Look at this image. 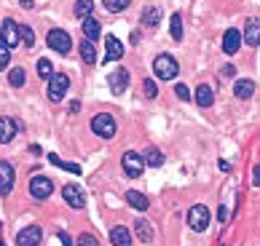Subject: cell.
<instances>
[{
    "mask_svg": "<svg viewBox=\"0 0 260 246\" xmlns=\"http://www.w3.org/2000/svg\"><path fill=\"white\" fill-rule=\"evenodd\" d=\"M252 91H255L252 80H236V86H234L236 99H249V97H252Z\"/></svg>",
    "mask_w": 260,
    "mask_h": 246,
    "instance_id": "obj_22",
    "label": "cell"
},
{
    "mask_svg": "<svg viewBox=\"0 0 260 246\" xmlns=\"http://www.w3.org/2000/svg\"><path fill=\"white\" fill-rule=\"evenodd\" d=\"M81 59L86 64H97V49H94V40H89V37L81 43Z\"/></svg>",
    "mask_w": 260,
    "mask_h": 246,
    "instance_id": "obj_21",
    "label": "cell"
},
{
    "mask_svg": "<svg viewBox=\"0 0 260 246\" xmlns=\"http://www.w3.org/2000/svg\"><path fill=\"white\" fill-rule=\"evenodd\" d=\"M38 75H41L43 80H51L54 78V64L49 59H38Z\"/></svg>",
    "mask_w": 260,
    "mask_h": 246,
    "instance_id": "obj_26",
    "label": "cell"
},
{
    "mask_svg": "<svg viewBox=\"0 0 260 246\" xmlns=\"http://www.w3.org/2000/svg\"><path fill=\"white\" fill-rule=\"evenodd\" d=\"M252 174H255V177H252V185H255V187H260V166H255V169H252Z\"/></svg>",
    "mask_w": 260,
    "mask_h": 246,
    "instance_id": "obj_38",
    "label": "cell"
},
{
    "mask_svg": "<svg viewBox=\"0 0 260 246\" xmlns=\"http://www.w3.org/2000/svg\"><path fill=\"white\" fill-rule=\"evenodd\" d=\"M169 24H172V27H169L172 37H175V40H182V19H180V14L172 16V22H169Z\"/></svg>",
    "mask_w": 260,
    "mask_h": 246,
    "instance_id": "obj_30",
    "label": "cell"
},
{
    "mask_svg": "<svg viewBox=\"0 0 260 246\" xmlns=\"http://www.w3.org/2000/svg\"><path fill=\"white\" fill-rule=\"evenodd\" d=\"M244 43L247 46H257L260 43V19H249L244 27Z\"/></svg>",
    "mask_w": 260,
    "mask_h": 246,
    "instance_id": "obj_14",
    "label": "cell"
},
{
    "mask_svg": "<svg viewBox=\"0 0 260 246\" xmlns=\"http://www.w3.org/2000/svg\"><path fill=\"white\" fill-rule=\"evenodd\" d=\"M142 89H145V97H150V99H153V97H156V94H158V89H156V83H153L150 78H148L145 83H142Z\"/></svg>",
    "mask_w": 260,
    "mask_h": 246,
    "instance_id": "obj_36",
    "label": "cell"
},
{
    "mask_svg": "<svg viewBox=\"0 0 260 246\" xmlns=\"http://www.w3.org/2000/svg\"><path fill=\"white\" fill-rule=\"evenodd\" d=\"M137 235H140L142 243H150V241H153V230H150V225L142 220V217L137 220Z\"/></svg>",
    "mask_w": 260,
    "mask_h": 246,
    "instance_id": "obj_25",
    "label": "cell"
},
{
    "mask_svg": "<svg viewBox=\"0 0 260 246\" xmlns=\"http://www.w3.org/2000/svg\"><path fill=\"white\" fill-rule=\"evenodd\" d=\"M121 166H123V172H126V177H140L142 169H145V158L137 155V153H123Z\"/></svg>",
    "mask_w": 260,
    "mask_h": 246,
    "instance_id": "obj_6",
    "label": "cell"
},
{
    "mask_svg": "<svg viewBox=\"0 0 260 246\" xmlns=\"http://www.w3.org/2000/svg\"><path fill=\"white\" fill-rule=\"evenodd\" d=\"M153 70H156V75L161 80H175L177 78V62H175V56H169V54H161L156 56V62H153Z\"/></svg>",
    "mask_w": 260,
    "mask_h": 246,
    "instance_id": "obj_1",
    "label": "cell"
},
{
    "mask_svg": "<svg viewBox=\"0 0 260 246\" xmlns=\"http://www.w3.org/2000/svg\"><path fill=\"white\" fill-rule=\"evenodd\" d=\"M239 46H242V32L234 30V27H231V30H225V35H223V51L231 56V54L239 51Z\"/></svg>",
    "mask_w": 260,
    "mask_h": 246,
    "instance_id": "obj_13",
    "label": "cell"
},
{
    "mask_svg": "<svg viewBox=\"0 0 260 246\" xmlns=\"http://www.w3.org/2000/svg\"><path fill=\"white\" fill-rule=\"evenodd\" d=\"M54 190V185H51V179L49 177H32V182H30V193L38 198V201H43V198H49Z\"/></svg>",
    "mask_w": 260,
    "mask_h": 246,
    "instance_id": "obj_8",
    "label": "cell"
},
{
    "mask_svg": "<svg viewBox=\"0 0 260 246\" xmlns=\"http://www.w3.org/2000/svg\"><path fill=\"white\" fill-rule=\"evenodd\" d=\"M105 3V8H108L110 14H118V11H123V8H126L132 0H102Z\"/></svg>",
    "mask_w": 260,
    "mask_h": 246,
    "instance_id": "obj_32",
    "label": "cell"
},
{
    "mask_svg": "<svg viewBox=\"0 0 260 246\" xmlns=\"http://www.w3.org/2000/svg\"><path fill=\"white\" fill-rule=\"evenodd\" d=\"M217 222H220V225L228 222V209H225V206H220V209H217Z\"/></svg>",
    "mask_w": 260,
    "mask_h": 246,
    "instance_id": "obj_37",
    "label": "cell"
},
{
    "mask_svg": "<svg viewBox=\"0 0 260 246\" xmlns=\"http://www.w3.org/2000/svg\"><path fill=\"white\" fill-rule=\"evenodd\" d=\"M67 89H70V78L64 72H54V78L49 80V99L51 102H62Z\"/></svg>",
    "mask_w": 260,
    "mask_h": 246,
    "instance_id": "obj_4",
    "label": "cell"
},
{
    "mask_svg": "<svg viewBox=\"0 0 260 246\" xmlns=\"http://www.w3.org/2000/svg\"><path fill=\"white\" fill-rule=\"evenodd\" d=\"M161 22V8H145L142 14V27H156Z\"/></svg>",
    "mask_w": 260,
    "mask_h": 246,
    "instance_id": "obj_24",
    "label": "cell"
},
{
    "mask_svg": "<svg viewBox=\"0 0 260 246\" xmlns=\"http://www.w3.org/2000/svg\"><path fill=\"white\" fill-rule=\"evenodd\" d=\"M110 241H113V246H132V233L123 225H118V228L110 230Z\"/></svg>",
    "mask_w": 260,
    "mask_h": 246,
    "instance_id": "obj_16",
    "label": "cell"
},
{
    "mask_svg": "<svg viewBox=\"0 0 260 246\" xmlns=\"http://www.w3.org/2000/svg\"><path fill=\"white\" fill-rule=\"evenodd\" d=\"M126 203L134 206L137 212H148V206H150L148 198L142 195V193H137V190H129V193H126Z\"/></svg>",
    "mask_w": 260,
    "mask_h": 246,
    "instance_id": "obj_18",
    "label": "cell"
},
{
    "mask_svg": "<svg viewBox=\"0 0 260 246\" xmlns=\"http://www.w3.org/2000/svg\"><path fill=\"white\" fill-rule=\"evenodd\" d=\"M145 163L148 166H161L164 163V155H161V150H156V147H150V150H145Z\"/></svg>",
    "mask_w": 260,
    "mask_h": 246,
    "instance_id": "obj_27",
    "label": "cell"
},
{
    "mask_svg": "<svg viewBox=\"0 0 260 246\" xmlns=\"http://www.w3.org/2000/svg\"><path fill=\"white\" fill-rule=\"evenodd\" d=\"M24 70L22 67H11V72H8V80H11V86L14 89H19V86H24Z\"/></svg>",
    "mask_w": 260,
    "mask_h": 246,
    "instance_id": "obj_29",
    "label": "cell"
},
{
    "mask_svg": "<svg viewBox=\"0 0 260 246\" xmlns=\"http://www.w3.org/2000/svg\"><path fill=\"white\" fill-rule=\"evenodd\" d=\"M78 246H100V241H97V238H94V235H91V233H83V235H81V238H78Z\"/></svg>",
    "mask_w": 260,
    "mask_h": 246,
    "instance_id": "obj_34",
    "label": "cell"
},
{
    "mask_svg": "<svg viewBox=\"0 0 260 246\" xmlns=\"http://www.w3.org/2000/svg\"><path fill=\"white\" fill-rule=\"evenodd\" d=\"M8 62H11V49L6 43H0V70H6Z\"/></svg>",
    "mask_w": 260,
    "mask_h": 246,
    "instance_id": "obj_33",
    "label": "cell"
},
{
    "mask_svg": "<svg viewBox=\"0 0 260 246\" xmlns=\"http://www.w3.org/2000/svg\"><path fill=\"white\" fill-rule=\"evenodd\" d=\"M0 37H3V43L8 46V49H14V46H19V40H22V35H19V24L14 22V19H6V22L0 24Z\"/></svg>",
    "mask_w": 260,
    "mask_h": 246,
    "instance_id": "obj_7",
    "label": "cell"
},
{
    "mask_svg": "<svg viewBox=\"0 0 260 246\" xmlns=\"http://www.w3.org/2000/svg\"><path fill=\"white\" fill-rule=\"evenodd\" d=\"M59 238H62L64 246H73V241H70V235H67V233H59Z\"/></svg>",
    "mask_w": 260,
    "mask_h": 246,
    "instance_id": "obj_39",
    "label": "cell"
},
{
    "mask_svg": "<svg viewBox=\"0 0 260 246\" xmlns=\"http://www.w3.org/2000/svg\"><path fill=\"white\" fill-rule=\"evenodd\" d=\"M105 49H108V56H105L108 62H115V59H121V56H123V46H121L118 37H113V35L105 40Z\"/></svg>",
    "mask_w": 260,
    "mask_h": 246,
    "instance_id": "obj_15",
    "label": "cell"
},
{
    "mask_svg": "<svg viewBox=\"0 0 260 246\" xmlns=\"http://www.w3.org/2000/svg\"><path fill=\"white\" fill-rule=\"evenodd\" d=\"M108 83H110V89H113V94H123L129 89V72L123 70V67H115L113 72H110V78H108Z\"/></svg>",
    "mask_w": 260,
    "mask_h": 246,
    "instance_id": "obj_10",
    "label": "cell"
},
{
    "mask_svg": "<svg viewBox=\"0 0 260 246\" xmlns=\"http://www.w3.org/2000/svg\"><path fill=\"white\" fill-rule=\"evenodd\" d=\"M91 131L102 139H113L115 131H118V123H115L113 115H108V112H100V115L91 120Z\"/></svg>",
    "mask_w": 260,
    "mask_h": 246,
    "instance_id": "obj_2",
    "label": "cell"
},
{
    "mask_svg": "<svg viewBox=\"0 0 260 246\" xmlns=\"http://www.w3.org/2000/svg\"><path fill=\"white\" fill-rule=\"evenodd\" d=\"M16 137V123L11 118H0V142H11Z\"/></svg>",
    "mask_w": 260,
    "mask_h": 246,
    "instance_id": "obj_19",
    "label": "cell"
},
{
    "mask_svg": "<svg viewBox=\"0 0 260 246\" xmlns=\"http://www.w3.org/2000/svg\"><path fill=\"white\" fill-rule=\"evenodd\" d=\"M81 27H83V35L89 37V40H97V37L102 35V27H100V22L94 16H86Z\"/></svg>",
    "mask_w": 260,
    "mask_h": 246,
    "instance_id": "obj_17",
    "label": "cell"
},
{
    "mask_svg": "<svg viewBox=\"0 0 260 246\" xmlns=\"http://www.w3.org/2000/svg\"><path fill=\"white\" fill-rule=\"evenodd\" d=\"M193 99H196V105H199V107H212V102H215V94H212L209 86H199Z\"/></svg>",
    "mask_w": 260,
    "mask_h": 246,
    "instance_id": "obj_20",
    "label": "cell"
},
{
    "mask_svg": "<svg viewBox=\"0 0 260 246\" xmlns=\"http://www.w3.org/2000/svg\"><path fill=\"white\" fill-rule=\"evenodd\" d=\"M62 195H64V203L73 206V209H83V206H86V198H83V193L75 185H64Z\"/></svg>",
    "mask_w": 260,
    "mask_h": 246,
    "instance_id": "obj_12",
    "label": "cell"
},
{
    "mask_svg": "<svg viewBox=\"0 0 260 246\" xmlns=\"http://www.w3.org/2000/svg\"><path fill=\"white\" fill-rule=\"evenodd\" d=\"M49 163H54V166H59V169H64V172H70V174H81V166L78 163H70V160H62L56 153H49Z\"/></svg>",
    "mask_w": 260,
    "mask_h": 246,
    "instance_id": "obj_23",
    "label": "cell"
},
{
    "mask_svg": "<svg viewBox=\"0 0 260 246\" xmlns=\"http://www.w3.org/2000/svg\"><path fill=\"white\" fill-rule=\"evenodd\" d=\"M14 190V166L8 160H0V195H8Z\"/></svg>",
    "mask_w": 260,
    "mask_h": 246,
    "instance_id": "obj_9",
    "label": "cell"
},
{
    "mask_svg": "<svg viewBox=\"0 0 260 246\" xmlns=\"http://www.w3.org/2000/svg\"><path fill=\"white\" fill-rule=\"evenodd\" d=\"M175 94H177V99H182V102H188V99H190V91H188V86H185V83H177Z\"/></svg>",
    "mask_w": 260,
    "mask_h": 246,
    "instance_id": "obj_35",
    "label": "cell"
},
{
    "mask_svg": "<svg viewBox=\"0 0 260 246\" xmlns=\"http://www.w3.org/2000/svg\"><path fill=\"white\" fill-rule=\"evenodd\" d=\"M46 43H49L56 54H70V49H73V40H70V35H67L64 30H49Z\"/></svg>",
    "mask_w": 260,
    "mask_h": 246,
    "instance_id": "obj_5",
    "label": "cell"
},
{
    "mask_svg": "<svg viewBox=\"0 0 260 246\" xmlns=\"http://www.w3.org/2000/svg\"><path fill=\"white\" fill-rule=\"evenodd\" d=\"M19 35H22V43L27 46V49H32L35 46V32H32V27H19Z\"/></svg>",
    "mask_w": 260,
    "mask_h": 246,
    "instance_id": "obj_31",
    "label": "cell"
},
{
    "mask_svg": "<svg viewBox=\"0 0 260 246\" xmlns=\"http://www.w3.org/2000/svg\"><path fill=\"white\" fill-rule=\"evenodd\" d=\"M19 3H22L24 8H32V6H35V3H32V0H19Z\"/></svg>",
    "mask_w": 260,
    "mask_h": 246,
    "instance_id": "obj_41",
    "label": "cell"
},
{
    "mask_svg": "<svg viewBox=\"0 0 260 246\" xmlns=\"http://www.w3.org/2000/svg\"><path fill=\"white\" fill-rule=\"evenodd\" d=\"M223 75H234V64H225V67H223Z\"/></svg>",
    "mask_w": 260,
    "mask_h": 246,
    "instance_id": "obj_40",
    "label": "cell"
},
{
    "mask_svg": "<svg viewBox=\"0 0 260 246\" xmlns=\"http://www.w3.org/2000/svg\"><path fill=\"white\" fill-rule=\"evenodd\" d=\"M188 225L193 228L196 233H204L207 230V225H209V209L204 203H196V206H190V212H188Z\"/></svg>",
    "mask_w": 260,
    "mask_h": 246,
    "instance_id": "obj_3",
    "label": "cell"
},
{
    "mask_svg": "<svg viewBox=\"0 0 260 246\" xmlns=\"http://www.w3.org/2000/svg\"><path fill=\"white\" fill-rule=\"evenodd\" d=\"M41 238H43L41 228H38V225H30V228L19 230L16 243H19V246H38V243H41Z\"/></svg>",
    "mask_w": 260,
    "mask_h": 246,
    "instance_id": "obj_11",
    "label": "cell"
},
{
    "mask_svg": "<svg viewBox=\"0 0 260 246\" xmlns=\"http://www.w3.org/2000/svg\"><path fill=\"white\" fill-rule=\"evenodd\" d=\"M91 11H94V3H91V0H78V3H75V16L86 19V16H91Z\"/></svg>",
    "mask_w": 260,
    "mask_h": 246,
    "instance_id": "obj_28",
    "label": "cell"
}]
</instances>
